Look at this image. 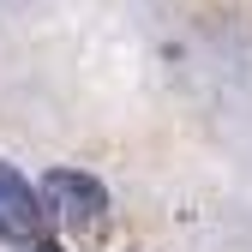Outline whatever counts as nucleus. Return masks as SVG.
<instances>
[{
    "label": "nucleus",
    "instance_id": "1",
    "mask_svg": "<svg viewBox=\"0 0 252 252\" xmlns=\"http://www.w3.org/2000/svg\"><path fill=\"white\" fill-rule=\"evenodd\" d=\"M0 240H6L12 252H60L54 216H48L42 192L12 162H0Z\"/></svg>",
    "mask_w": 252,
    "mask_h": 252
},
{
    "label": "nucleus",
    "instance_id": "2",
    "mask_svg": "<svg viewBox=\"0 0 252 252\" xmlns=\"http://www.w3.org/2000/svg\"><path fill=\"white\" fill-rule=\"evenodd\" d=\"M42 204L54 216V228H72V234H102L108 228V186L84 168H48L42 174Z\"/></svg>",
    "mask_w": 252,
    "mask_h": 252
}]
</instances>
